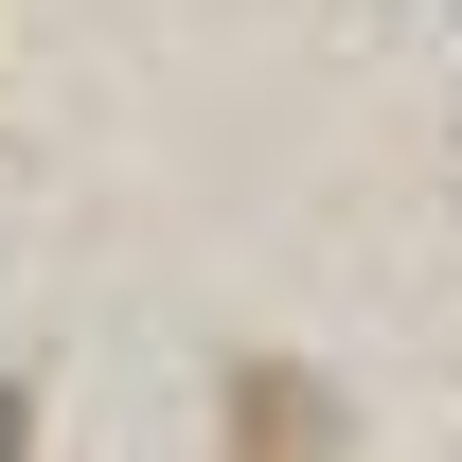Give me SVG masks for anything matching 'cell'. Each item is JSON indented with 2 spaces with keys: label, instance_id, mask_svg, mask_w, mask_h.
<instances>
[{
  "label": "cell",
  "instance_id": "6da1fadb",
  "mask_svg": "<svg viewBox=\"0 0 462 462\" xmlns=\"http://www.w3.org/2000/svg\"><path fill=\"white\" fill-rule=\"evenodd\" d=\"M231 462H338V409L302 392V356H231Z\"/></svg>",
  "mask_w": 462,
  "mask_h": 462
},
{
  "label": "cell",
  "instance_id": "7a4b0ae2",
  "mask_svg": "<svg viewBox=\"0 0 462 462\" xmlns=\"http://www.w3.org/2000/svg\"><path fill=\"white\" fill-rule=\"evenodd\" d=\"M0 462H36V356H0Z\"/></svg>",
  "mask_w": 462,
  "mask_h": 462
}]
</instances>
